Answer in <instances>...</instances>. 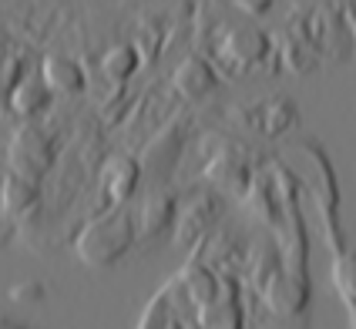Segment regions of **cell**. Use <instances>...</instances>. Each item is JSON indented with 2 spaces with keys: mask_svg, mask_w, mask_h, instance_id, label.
I'll return each mask as SVG.
<instances>
[{
  "mask_svg": "<svg viewBox=\"0 0 356 329\" xmlns=\"http://www.w3.org/2000/svg\"><path fill=\"white\" fill-rule=\"evenodd\" d=\"M51 88L44 84V78H40V71H34V74H24V78L17 81V88L10 91V97H7V104H10V111L17 118H38L40 111H47L51 108Z\"/></svg>",
  "mask_w": 356,
  "mask_h": 329,
  "instance_id": "cell-8",
  "label": "cell"
},
{
  "mask_svg": "<svg viewBox=\"0 0 356 329\" xmlns=\"http://www.w3.org/2000/svg\"><path fill=\"white\" fill-rule=\"evenodd\" d=\"M138 67H141V58H138V51H135V44H111V47L101 54V71H104L108 81L124 84Z\"/></svg>",
  "mask_w": 356,
  "mask_h": 329,
  "instance_id": "cell-13",
  "label": "cell"
},
{
  "mask_svg": "<svg viewBox=\"0 0 356 329\" xmlns=\"http://www.w3.org/2000/svg\"><path fill=\"white\" fill-rule=\"evenodd\" d=\"M172 84H175V91L181 97L202 101L205 95H212L218 88V74L202 54H185L181 64L175 67V74H172Z\"/></svg>",
  "mask_w": 356,
  "mask_h": 329,
  "instance_id": "cell-5",
  "label": "cell"
},
{
  "mask_svg": "<svg viewBox=\"0 0 356 329\" xmlns=\"http://www.w3.org/2000/svg\"><path fill=\"white\" fill-rule=\"evenodd\" d=\"M141 182V165L135 155H111L101 168V192H104V202L108 209H118V205H128V198L135 195Z\"/></svg>",
  "mask_w": 356,
  "mask_h": 329,
  "instance_id": "cell-3",
  "label": "cell"
},
{
  "mask_svg": "<svg viewBox=\"0 0 356 329\" xmlns=\"http://www.w3.org/2000/svg\"><path fill=\"white\" fill-rule=\"evenodd\" d=\"M40 78L51 88V95H60V97L81 95L84 84H88L84 67L74 58H67V54H47L44 64H40Z\"/></svg>",
  "mask_w": 356,
  "mask_h": 329,
  "instance_id": "cell-7",
  "label": "cell"
},
{
  "mask_svg": "<svg viewBox=\"0 0 356 329\" xmlns=\"http://www.w3.org/2000/svg\"><path fill=\"white\" fill-rule=\"evenodd\" d=\"M0 329H24V326H17V323H10V319H3V316H0Z\"/></svg>",
  "mask_w": 356,
  "mask_h": 329,
  "instance_id": "cell-18",
  "label": "cell"
},
{
  "mask_svg": "<svg viewBox=\"0 0 356 329\" xmlns=\"http://www.w3.org/2000/svg\"><path fill=\"white\" fill-rule=\"evenodd\" d=\"M242 306H238V296L229 282H222V296L216 303L202 306L198 310V326L202 329H242Z\"/></svg>",
  "mask_w": 356,
  "mask_h": 329,
  "instance_id": "cell-10",
  "label": "cell"
},
{
  "mask_svg": "<svg viewBox=\"0 0 356 329\" xmlns=\"http://www.w3.org/2000/svg\"><path fill=\"white\" fill-rule=\"evenodd\" d=\"M40 198V185L31 178H20V175H7L0 182V209L7 215H27Z\"/></svg>",
  "mask_w": 356,
  "mask_h": 329,
  "instance_id": "cell-11",
  "label": "cell"
},
{
  "mask_svg": "<svg viewBox=\"0 0 356 329\" xmlns=\"http://www.w3.org/2000/svg\"><path fill=\"white\" fill-rule=\"evenodd\" d=\"M135 239H138L135 212H128L124 205H118V209H108L104 215L91 218L81 229L74 252H78V259L84 266L104 269V266H115L121 255L135 246Z\"/></svg>",
  "mask_w": 356,
  "mask_h": 329,
  "instance_id": "cell-1",
  "label": "cell"
},
{
  "mask_svg": "<svg viewBox=\"0 0 356 329\" xmlns=\"http://www.w3.org/2000/svg\"><path fill=\"white\" fill-rule=\"evenodd\" d=\"M259 121H262V131L266 135H282L296 121V108L286 97H273V101H266L259 108Z\"/></svg>",
  "mask_w": 356,
  "mask_h": 329,
  "instance_id": "cell-15",
  "label": "cell"
},
{
  "mask_svg": "<svg viewBox=\"0 0 356 329\" xmlns=\"http://www.w3.org/2000/svg\"><path fill=\"white\" fill-rule=\"evenodd\" d=\"M330 275H333V286L343 296V303L353 310L356 306V252H339L337 259H333Z\"/></svg>",
  "mask_w": 356,
  "mask_h": 329,
  "instance_id": "cell-14",
  "label": "cell"
},
{
  "mask_svg": "<svg viewBox=\"0 0 356 329\" xmlns=\"http://www.w3.org/2000/svg\"><path fill=\"white\" fill-rule=\"evenodd\" d=\"M306 299H309V289L302 279H293L289 272H276L266 289H262V303L269 306L279 316H296V312L306 310Z\"/></svg>",
  "mask_w": 356,
  "mask_h": 329,
  "instance_id": "cell-6",
  "label": "cell"
},
{
  "mask_svg": "<svg viewBox=\"0 0 356 329\" xmlns=\"http://www.w3.org/2000/svg\"><path fill=\"white\" fill-rule=\"evenodd\" d=\"M7 296H10L14 303H40V299H44V286L34 282V279H31V282H17Z\"/></svg>",
  "mask_w": 356,
  "mask_h": 329,
  "instance_id": "cell-16",
  "label": "cell"
},
{
  "mask_svg": "<svg viewBox=\"0 0 356 329\" xmlns=\"http://www.w3.org/2000/svg\"><path fill=\"white\" fill-rule=\"evenodd\" d=\"M353 329H356V306H353Z\"/></svg>",
  "mask_w": 356,
  "mask_h": 329,
  "instance_id": "cell-19",
  "label": "cell"
},
{
  "mask_svg": "<svg viewBox=\"0 0 356 329\" xmlns=\"http://www.w3.org/2000/svg\"><path fill=\"white\" fill-rule=\"evenodd\" d=\"M58 158V145H54V135L44 131L38 125H20L14 138H10V148H7V165H10V175H20V178H31L38 182L51 172Z\"/></svg>",
  "mask_w": 356,
  "mask_h": 329,
  "instance_id": "cell-2",
  "label": "cell"
},
{
  "mask_svg": "<svg viewBox=\"0 0 356 329\" xmlns=\"http://www.w3.org/2000/svg\"><path fill=\"white\" fill-rule=\"evenodd\" d=\"M218 51H222V58L229 61L232 67H252V64H259V61L269 54V38L259 31V27H252V24H238V27H232L225 38H222V44H218Z\"/></svg>",
  "mask_w": 356,
  "mask_h": 329,
  "instance_id": "cell-4",
  "label": "cell"
},
{
  "mask_svg": "<svg viewBox=\"0 0 356 329\" xmlns=\"http://www.w3.org/2000/svg\"><path fill=\"white\" fill-rule=\"evenodd\" d=\"M175 218H178V202L168 192H155L141 202V209L135 212V225H138V235H161L172 229Z\"/></svg>",
  "mask_w": 356,
  "mask_h": 329,
  "instance_id": "cell-9",
  "label": "cell"
},
{
  "mask_svg": "<svg viewBox=\"0 0 356 329\" xmlns=\"http://www.w3.org/2000/svg\"><path fill=\"white\" fill-rule=\"evenodd\" d=\"M236 7L238 10H245V14H252V17H262V14H269V10H273V3H269V0H238Z\"/></svg>",
  "mask_w": 356,
  "mask_h": 329,
  "instance_id": "cell-17",
  "label": "cell"
},
{
  "mask_svg": "<svg viewBox=\"0 0 356 329\" xmlns=\"http://www.w3.org/2000/svg\"><path fill=\"white\" fill-rule=\"evenodd\" d=\"M181 286L192 296V303H195L198 310L209 306V303H216L218 296H222V279H218L209 266H202V262H188V266H185Z\"/></svg>",
  "mask_w": 356,
  "mask_h": 329,
  "instance_id": "cell-12",
  "label": "cell"
}]
</instances>
